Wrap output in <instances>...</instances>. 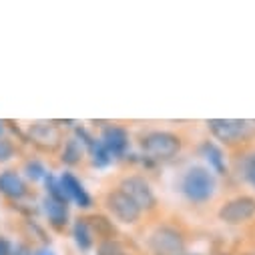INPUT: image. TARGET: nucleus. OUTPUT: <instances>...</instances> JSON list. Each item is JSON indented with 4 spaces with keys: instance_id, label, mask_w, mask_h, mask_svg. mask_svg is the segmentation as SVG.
I'll return each instance as SVG.
<instances>
[{
    "instance_id": "obj_19",
    "label": "nucleus",
    "mask_w": 255,
    "mask_h": 255,
    "mask_svg": "<svg viewBox=\"0 0 255 255\" xmlns=\"http://www.w3.org/2000/svg\"><path fill=\"white\" fill-rule=\"evenodd\" d=\"M81 157V149H77V143L75 141H71L69 145H67V151H65V161H69V163H75L77 159Z\"/></svg>"
},
{
    "instance_id": "obj_24",
    "label": "nucleus",
    "mask_w": 255,
    "mask_h": 255,
    "mask_svg": "<svg viewBox=\"0 0 255 255\" xmlns=\"http://www.w3.org/2000/svg\"><path fill=\"white\" fill-rule=\"evenodd\" d=\"M0 131H2V127H0Z\"/></svg>"
},
{
    "instance_id": "obj_20",
    "label": "nucleus",
    "mask_w": 255,
    "mask_h": 255,
    "mask_svg": "<svg viewBox=\"0 0 255 255\" xmlns=\"http://www.w3.org/2000/svg\"><path fill=\"white\" fill-rule=\"evenodd\" d=\"M26 171H28V177H32V179H40L44 175V169H42L40 163H28Z\"/></svg>"
},
{
    "instance_id": "obj_17",
    "label": "nucleus",
    "mask_w": 255,
    "mask_h": 255,
    "mask_svg": "<svg viewBox=\"0 0 255 255\" xmlns=\"http://www.w3.org/2000/svg\"><path fill=\"white\" fill-rule=\"evenodd\" d=\"M243 175L255 187V153H251V155L245 157V161H243Z\"/></svg>"
},
{
    "instance_id": "obj_6",
    "label": "nucleus",
    "mask_w": 255,
    "mask_h": 255,
    "mask_svg": "<svg viewBox=\"0 0 255 255\" xmlns=\"http://www.w3.org/2000/svg\"><path fill=\"white\" fill-rule=\"evenodd\" d=\"M207 125L209 131L223 143H235L249 131V123L239 119H211Z\"/></svg>"
},
{
    "instance_id": "obj_18",
    "label": "nucleus",
    "mask_w": 255,
    "mask_h": 255,
    "mask_svg": "<svg viewBox=\"0 0 255 255\" xmlns=\"http://www.w3.org/2000/svg\"><path fill=\"white\" fill-rule=\"evenodd\" d=\"M12 153H14L12 143L6 139H0V161H8L12 157Z\"/></svg>"
},
{
    "instance_id": "obj_13",
    "label": "nucleus",
    "mask_w": 255,
    "mask_h": 255,
    "mask_svg": "<svg viewBox=\"0 0 255 255\" xmlns=\"http://www.w3.org/2000/svg\"><path fill=\"white\" fill-rule=\"evenodd\" d=\"M75 241L81 249H89L93 245V233H91L87 219H79L75 223Z\"/></svg>"
},
{
    "instance_id": "obj_1",
    "label": "nucleus",
    "mask_w": 255,
    "mask_h": 255,
    "mask_svg": "<svg viewBox=\"0 0 255 255\" xmlns=\"http://www.w3.org/2000/svg\"><path fill=\"white\" fill-rule=\"evenodd\" d=\"M181 191L193 203L209 201L215 193V177L203 167H191L181 179Z\"/></svg>"
},
{
    "instance_id": "obj_2",
    "label": "nucleus",
    "mask_w": 255,
    "mask_h": 255,
    "mask_svg": "<svg viewBox=\"0 0 255 255\" xmlns=\"http://www.w3.org/2000/svg\"><path fill=\"white\" fill-rule=\"evenodd\" d=\"M181 149V141L177 135L167 133V131H155L149 133L143 139V151L157 161H167L171 157H175Z\"/></svg>"
},
{
    "instance_id": "obj_22",
    "label": "nucleus",
    "mask_w": 255,
    "mask_h": 255,
    "mask_svg": "<svg viewBox=\"0 0 255 255\" xmlns=\"http://www.w3.org/2000/svg\"><path fill=\"white\" fill-rule=\"evenodd\" d=\"M34 255H56V253L52 249H48V247H40V249L34 251Z\"/></svg>"
},
{
    "instance_id": "obj_14",
    "label": "nucleus",
    "mask_w": 255,
    "mask_h": 255,
    "mask_svg": "<svg viewBox=\"0 0 255 255\" xmlns=\"http://www.w3.org/2000/svg\"><path fill=\"white\" fill-rule=\"evenodd\" d=\"M203 153H205V157H207V161L219 171V173H223L225 171V157H223V153L215 147V145H203Z\"/></svg>"
},
{
    "instance_id": "obj_3",
    "label": "nucleus",
    "mask_w": 255,
    "mask_h": 255,
    "mask_svg": "<svg viewBox=\"0 0 255 255\" xmlns=\"http://www.w3.org/2000/svg\"><path fill=\"white\" fill-rule=\"evenodd\" d=\"M153 255H185V239L173 227H157L149 237Z\"/></svg>"
},
{
    "instance_id": "obj_7",
    "label": "nucleus",
    "mask_w": 255,
    "mask_h": 255,
    "mask_svg": "<svg viewBox=\"0 0 255 255\" xmlns=\"http://www.w3.org/2000/svg\"><path fill=\"white\" fill-rule=\"evenodd\" d=\"M107 209L113 213V217H117L121 223H135L141 215V209L127 197L123 191H113L107 195Z\"/></svg>"
},
{
    "instance_id": "obj_8",
    "label": "nucleus",
    "mask_w": 255,
    "mask_h": 255,
    "mask_svg": "<svg viewBox=\"0 0 255 255\" xmlns=\"http://www.w3.org/2000/svg\"><path fill=\"white\" fill-rule=\"evenodd\" d=\"M28 135H30V141L36 147L44 149V151L56 149L60 145V141H62L60 129H58L56 125H52V123H34L30 127V133Z\"/></svg>"
},
{
    "instance_id": "obj_9",
    "label": "nucleus",
    "mask_w": 255,
    "mask_h": 255,
    "mask_svg": "<svg viewBox=\"0 0 255 255\" xmlns=\"http://www.w3.org/2000/svg\"><path fill=\"white\" fill-rule=\"evenodd\" d=\"M60 185H62V191H65L67 199L77 201L81 207H89V205H91V197L87 195L85 187L81 185V181H79L75 175L65 173V175L60 177Z\"/></svg>"
},
{
    "instance_id": "obj_10",
    "label": "nucleus",
    "mask_w": 255,
    "mask_h": 255,
    "mask_svg": "<svg viewBox=\"0 0 255 255\" xmlns=\"http://www.w3.org/2000/svg\"><path fill=\"white\" fill-rule=\"evenodd\" d=\"M0 191L6 197L20 199L26 193V185L14 171H4V173H0Z\"/></svg>"
},
{
    "instance_id": "obj_21",
    "label": "nucleus",
    "mask_w": 255,
    "mask_h": 255,
    "mask_svg": "<svg viewBox=\"0 0 255 255\" xmlns=\"http://www.w3.org/2000/svg\"><path fill=\"white\" fill-rule=\"evenodd\" d=\"M0 255H10V245L4 237H0Z\"/></svg>"
},
{
    "instance_id": "obj_23",
    "label": "nucleus",
    "mask_w": 255,
    "mask_h": 255,
    "mask_svg": "<svg viewBox=\"0 0 255 255\" xmlns=\"http://www.w3.org/2000/svg\"><path fill=\"white\" fill-rule=\"evenodd\" d=\"M249 255H255V253H249Z\"/></svg>"
},
{
    "instance_id": "obj_15",
    "label": "nucleus",
    "mask_w": 255,
    "mask_h": 255,
    "mask_svg": "<svg viewBox=\"0 0 255 255\" xmlns=\"http://www.w3.org/2000/svg\"><path fill=\"white\" fill-rule=\"evenodd\" d=\"M91 155H93V163L99 165V167H105L109 161H111V153L105 149L103 143H91Z\"/></svg>"
},
{
    "instance_id": "obj_16",
    "label": "nucleus",
    "mask_w": 255,
    "mask_h": 255,
    "mask_svg": "<svg viewBox=\"0 0 255 255\" xmlns=\"http://www.w3.org/2000/svg\"><path fill=\"white\" fill-rule=\"evenodd\" d=\"M97 255H129V253H127L123 249V245H119L117 241H105V243H101Z\"/></svg>"
},
{
    "instance_id": "obj_4",
    "label": "nucleus",
    "mask_w": 255,
    "mask_h": 255,
    "mask_svg": "<svg viewBox=\"0 0 255 255\" xmlns=\"http://www.w3.org/2000/svg\"><path fill=\"white\" fill-rule=\"evenodd\" d=\"M119 191H123V193L129 197L141 211L155 207V193H153L151 185L143 177H127V179H123Z\"/></svg>"
},
{
    "instance_id": "obj_12",
    "label": "nucleus",
    "mask_w": 255,
    "mask_h": 255,
    "mask_svg": "<svg viewBox=\"0 0 255 255\" xmlns=\"http://www.w3.org/2000/svg\"><path fill=\"white\" fill-rule=\"evenodd\" d=\"M44 213L48 215V219L54 223V225H65L67 223V217H69V209H67V203H62L58 199H52V197H46L44 199Z\"/></svg>"
},
{
    "instance_id": "obj_11",
    "label": "nucleus",
    "mask_w": 255,
    "mask_h": 255,
    "mask_svg": "<svg viewBox=\"0 0 255 255\" xmlns=\"http://www.w3.org/2000/svg\"><path fill=\"white\" fill-rule=\"evenodd\" d=\"M101 143L105 145V149L111 155H121L127 149L129 139H127V133L123 129H119V127H109V129H105V133H103V141Z\"/></svg>"
},
{
    "instance_id": "obj_5",
    "label": "nucleus",
    "mask_w": 255,
    "mask_h": 255,
    "mask_svg": "<svg viewBox=\"0 0 255 255\" xmlns=\"http://www.w3.org/2000/svg\"><path fill=\"white\" fill-rule=\"evenodd\" d=\"M255 215V199L253 197H235L231 201H227L221 209H219V219L223 223H229V225H239V223H245L249 221L251 217Z\"/></svg>"
}]
</instances>
